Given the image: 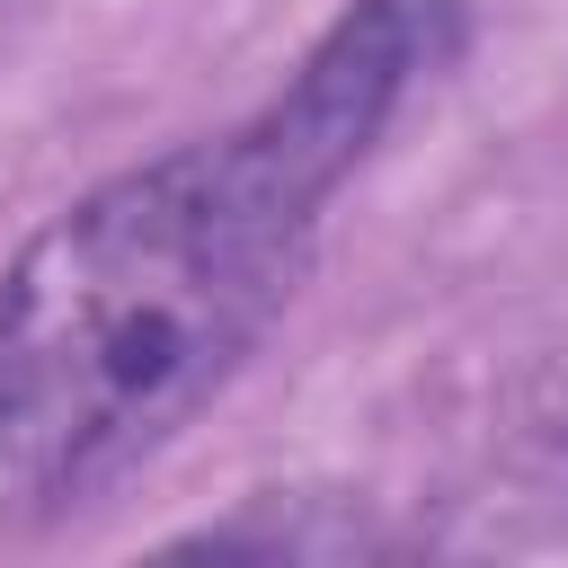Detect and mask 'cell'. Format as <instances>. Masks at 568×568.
I'll use <instances>...</instances> for the list:
<instances>
[{
    "label": "cell",
    "instance_id": "obj_1",
    "mask_svg": "<svg viewBox=\"0 0 568 568\" xmlns=\"http://www.w3.org/2000/svg\"><path fill=\"white\" fill-rule=\"evenodd\" d=\"M470 44V0H346L231 124L186 133L0 266V532L160 462L302 293L337 186Z\"/></svg>",
    "mask_w": 568,
    "mask_h": 568
},
{
    "label": "cell",
    "instance_id": "obj_2",
    "mask_svg": "<svg viewBox=\"0 0 568 568\" xmlns=\"http://www.w3.org/2000/svg\"><path fill=\"white\" fill-rule=\"evenodd\" d=\"M124 568H444L426 532L355 488H248Z\"/></svg>",
    "mask_w": 568,
    "mask_h": 568
}]
</instances>
